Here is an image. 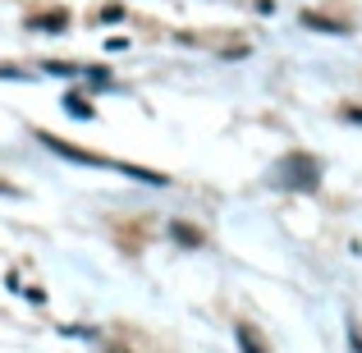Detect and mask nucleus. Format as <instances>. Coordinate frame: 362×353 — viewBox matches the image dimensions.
Listing matches in <instances>:
<instances>
[{
    "instance_id": "1",
    "label": "nucleus",
    "mask_w": 362,
    "mask_h": 353,
    "mask_svg": "<svg viewBox=\"0 0 362 353\" xmlns=\"http://www.w3.org/2000/svg\"><path fill=\"white\" fill-rule=\"evenodd\" d=\"M275 179H280L284 188H298V193H312V188L321 184V161L312 156V151H289V156L280 161V170H275Z\"/></svg>"
},
{
    "instance_id": "2",
    "label": "nucleus",
    "mask_w": 362,
    "mask_h": 353,
    "mask_svg": "<svg viewBox=\"0 0 362 353\" xmlns=\"http://www.w3.org/2000/svg\"><path fill=\"white\" fill-rule=\"evenodd\" d=\"M28 28H37V33H64V28H69V9H46V14H33V18H28Z\"/></svg>"
},
{
    "instance_id": "3",
    "label": "nucleus",
    "mask_w": 362,
    "mask_h": 353,
    "mask_svg": "<svg viewBox=\"0 0 362 353\" xmlns=\"http://www.w3.org/2000/svg\"><path fill=\"white\" fill-rule=\"evenodd\" d=\"M239 349H243V353H271V349H266V340H262V330L247 326V321L239 326Z\"/></svg>"
},
{
    "instance_id": "4",
    "label": "nucleus",
    "mask_w": 362,
    "mask_h": 353,
    "mask_svg": "<svg viewBox=\"0 0 362 353\" xmlns=\"http://www.w3.org/2000/svg\"><path fill=\"white\" fill-rule=\"evenodd\" d=\"M170 234H175V243H184V248H202V230H193V225H170Z\"/></svg>"
},
{
    "instance_id": "5",
    "label": "nucleus",
    "mask_w": 362,
    "mask_h": 353,
    "mask_svg": "<svg viewBox=\"0 0 362 353\" xmlns=\"http://www.w3.org/2000/svg\"><path fill=\"white\" fill-rule=\"evenodd\" d=\"M64 110H69V115H78V120H92V115H97V110H92L78 92H69V97H64Z\"/></svg>"
},
{
    "instance_id": "6",
    "label": "nucleus",
    "mask_w": 362,
    "mask_h": 353,
    "mask_svg": "<svg viewBox=\"0 0 362 353\" xmlns=\"http://www.w3.org/2000/svg\"><path fill=\"white\" fill-rule=\"evenodd\" d=\"M303 23L317 28V33H344V23H330V18H321V14H303Z\"/></svg>"
},
{
    "instance_id": "7",
    "label": "nucleus",
    "mask_w": 362,
    "mask_h": 353,
    "mask_svg": "<svg viewBox=\"0 0 362 353\" xmlns=\"http://www.w3.org/2000/svg\"><path fill=\"white\" fill-rule=\"evenodd\" d=\"M349 345H354V353H362V321L349 317Z\"/></svg>"
},
{
    "instance_id": "8",
    "label": "nucleus",
    "mask_w": 362,
    "mask_h": 353,
    "mask_svg": "<svg viewBox=\"0 0 362 353\" xmlns=\"http://www.w3.org/2000/svg\"><path fill=\"white\" fill-rule=\"evenodd\" d=\"M344 120H358V124H362V110H358V106H349V110H344Z\"/></svg>"
},
{
    "instance_id": "9",
    "label": "nucleus",
    "mask_w": 362,
    "mask_h": 353,
    "mask_svg": "<svg viewBox=\"0 0 362 353\" xmlns=\"http://www.w3.org/2000/svg\"><path fill=\"white\" fill-rule=\"evenodd\" d=\"M106 353H133V349H124V345H106Z\"/></svg>"
},
{
    "instance_id": "10",
    "label": "nucleus",
    "mask_w": 362,
    "mask_h": 353,
    "mask_svg": "<svg viewBox=\"0 0 362 353\" xmlns=\"http://www.w3.org/2000/svg\"><path fill=\"white\" fill-rule=\"evenodd\" d=\"M0 193H18V188H9V184H0Z\"/></svg>"
}]
</instances>
